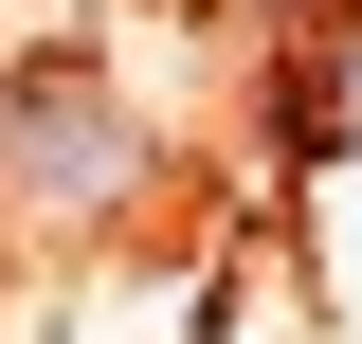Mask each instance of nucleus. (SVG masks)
<instances>
[{
	"mask_svg": "<svg viewBox=\"0 0 362 344\" xmlns=\"http://www.w3.org/2000/svg\"><path fill=\"white\" fill-rule=\"evenodd\" d=\"M145 200V127L109 73H18L0 91V217H37V236H73V217H127Z\"/></svg>",
	"mask_w": 362,
	"mask_h": 344,
	"instance_id": "obj_1",
	"label": "nucleus"
},
{
	"mask_svg": "<svg viewBox=\"0 0 362 344\" xmlns=\"http://www.w3.org/2000/svg\"><path fill=\"white\" fill-rule=\"evenodd\" d=\"M290 145H308V164H362V0L290 55Z\"/></svg>",
	"mask_w": 362,
	"mask_h": 344,
	"instance_id": "obj_2",
	"label": "nucleus"
}]
</instances>
